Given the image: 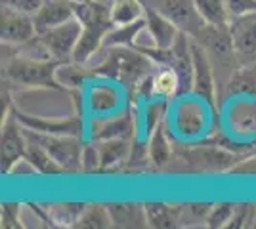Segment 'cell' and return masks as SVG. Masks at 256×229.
Returning <instances> with one entry per match:
<instances>
[{
    "label": "cell",
    "mask_w": 256,
    "mask_h": 229,
    "mask_svg": "<svg viewBox=\"0 0 256 229\" xmlns=\"http://www.w3.org/2000/svg\"><path fill=\"white\" fill-rule=\"evenodd\" d=\"M75 17L82 25V33L73 52V61L86 65L104 48L106 36L115 27L111 19V6L100 0L75 2Z\"/></svg>",
    "instance_id": "cell-1"
},
{
    "label": "cell",
    "mask_w": 256,
    "mask_h": 229,
    "mask_svg": "<svg viewBox=\"0 0 256 229\" xmlns=\"http://www.w3.org/2000/svg\"><path fill=\"white\" fill-rule=\"evenodd\" d=\"M155 61L150 55L140 52L138 48H128V46H117V48H107L106 57L98 63L92 71V76H106L111 80H117L128 88L130 94L136 92V88L153 75Z\"/></svg>",
    "instance_id": "cell-2"
},
{
    "label": "cell",
    "mask_w": 256,
    "mask_h": 229,
    "mask_svg": "<svg viewBox=\"0 0 256 229\" xmlns=\"http://www.w3.org/2000/svg\"><path fill=\"white\" fill-rule=\"evenodd\" d=\"M60 61L52 57H12L4 67V78L23 88H44V90H65L58 80Z\"/></svg>",
    "instance_id": "cell-3"
},
{
    "label": "cell",
    "mask_w": 256,
    "mask_h": 229,
    "mask_svg": "<svg viewBox=\"0 0 256 229\" xmlns=\"http://www.w3.org/2000/svg\"><path fill=\"white\" fill-rule=\"evenodd\" d=\"M27 136L42 143L46 151L54 157V161L60 164V168L67 174L80 172V157L84 143L80 142L78 136H54V134H40L25 128Z\"/></svg>",
    "instance_id": "cell-4"
},
{
    "label": "cell",
    "mask_w": 256,
    "mask_h": 229,
    "mask_svg": "<svg viewBox=\"0 0 256 229\" xmlns=\"http://www.w3.org/2000/svg\"><path fill=\"white\" fill-rule=\"evenodd\" d=\"M27 142L29 140L25 134V126L12 107L6 113V120L2 122V134H0V155H2L4 174H12V170L23 161L27 151Z\"/></svg>",
    "instance_id": "cell-5"
},
{
    "label": "cell",
    "mask_w": 256,
    "mask_h": 229,
    "mask_svg": "<svg viewBox=\"0 0 256 229\" xmlns=\"http://www.w3.org/2000/svg\"><path fill=\"white\" fill-rule=\"evenodd\" d=\"M80 33H82V25L76 17H73L58 27L38 33V38L48 50V54L52 55V59L60 63H69L73 61V52L80 38Z\"/></svg>",
    "instance_id": "cell-6"
},
{
    "label": "cell",
    "mask_w": 256,
    "mask_h": 229,
    "mask_svg": "<svg viewBox=\"0 0 256 229\" xmlns=\"http://www.w3.org/2000/svg\"><path fill=\"white\" fill-rule=\"evenodd\" d=\"M192 57H193V88L195 96L208 103L210 107H216V96H218V84L214 76V65L204 46L197 40H192Z\"/></svg>",
    "instance_id": "cell-7"
},
{
    "label": "cell",
    "mask_w": 256,
    "mask_h": 229,
    "mask_svg": "<svg viewBox=\"0 0 256 229\" xmlns=\"http://www.w3.org/2000/svg\"><path fill=\"white\" fill-rule=\"evenodd\" d=\"M153 8L164 13L182 33L190 34L193 40H197L204 31V27L208 25L199 13L193 0H159L157 6Z\"/></svg>",
    "instance_id": "cell-8"
},
{
    "label": "cell",
    "mask_w": 256,
    "mask_h": 229,
    "mask_svg": "<svg viewBox=\"0 0 256 229\" xmlns=\"http://www.w3.org/2000/svg\"><path fill=\"white\" fill-rule=\"evenodd\" d=\"M18 119L22 120V124L25 128H29L32 132H40V134H54V136H82V117L78 113L67 115L62 119H46V117H38V115H31L20 111L18 107H14Z\"/></svg>",
    "instance_id": "cell-9"
},
{
    "label": "cell",
    "mask_w": 256,
    "mask_h": 229,
    "mask_svg": "<svg viewBox=\"0 0 256 229\" xmlns=\"http://www.w3.org/2000/svg\"><path fill=\"white\" fill-rule=\"evenodd\" d=\"M234 54L239 65L256 63V13H246L230 21Z\"/></svg>",
    "instance_id": "cell-10"
},
{
    "label": "cell",
    "mask_w": 256,
    "mask_h": 229,
    "mask_svg": "<svg viewBox=\"0 0 256 229\" xmlns=\"http://www.w3.org/2000/svg\"><path fill=\"white\" fill-rule=\"evenodd\" d=\"M34 19L29 13L2 6L0 11V38L8 46H23L36 36Z\"/></svg>",
    "instance_id": "cell-11"
},
{
    "label": "cell",
    "mask_w": 256,
    "mask_h": 229,
    "mask_svg": "<svg viewBox=\"0 0 256 229\" xmlns=\"http://www.w3.org/2000/svg\"><path fill=\"white\" fill-rule=\"evenodd\" d=\"M144 17H146V31L151 36V44L157 48H170L182 33L164 13H160L157 8L146 2H144Z\"/></svg>",
    "instance_id": "cell-12"
},
{
    "label": "cell",
    "mask_w": 256,
    "mask_h": 229,
    "mask_svg": "<svg viewBox=\"0 0 256 229\" xmlns=\"http://www.w3.org/2000/svg\"><path fill=\"white\" fill-rule=\"evenodd\" d=\"M75 17V2L73 0H44L40 10L32 15L36 33H44L52 27Z\"/></svg>",
    "instance_id": "cell-13"
},
{
    "label": "cell",
    "mask_w": 256,
    "mask_h": 229,
    "mask_svg": "<svg viewBox=\"0 0 256 229\" xmlns=\"http://www.w3.org/2000/svg\"><path fill=\"white\" fill-rule=\"evenodd\" d=\"M184 157L190 163L197 164L199 168H203V170H218V172L228 170L237 161V155L226 151L224 147H218V145L197 147V149H192V151H186Z\"/></svg>",
    "instance_id": "cell-14"
},
{
    "label": "cell",
    "mask_w": 256,
    "mask_h": 229,
    "mask_svg": "<svg viewBox=\"0 0 256 229\" xmlns=\"http://www.w3.org/2000/svg\"><path fill=\"white\" fill-rule=\"evenodd\" d=\"M134 134H136V119L128 111L124 115L102 120L98 126H94L92 140L94 142H104V140H132Z\"/></svg>",
    "instance_id": "cell-15"
},
{
    "label": "cell",
    "mask_w": 256,
    "mask_h": 229,
    "mask_svg": "<svg viewBox=\"0 0 256 229\" xmlns=\"http://www.w3.org/2000/svg\"><path fill=\"white\" fill-rule=\"evenodd\" d=\"M218 96L222 98H256V63L248 65H239L235 69L232 76L228 78L222 90L218 92Z\"/></svg>",
    "instance_id": "cell-16"
},
{
    "label": "cell",
    "mask_w": 256,
    "mask_h": 229,
    "mask_svg": "<svg viewBox=\"0 0 256 229\" xmlns=\"http://www.w3.org/2000/svg\"><path fill=\"white\" fill-rule=\"evenodd\" d=\"M113 220V228H128L140 229L148 226V216H146V205L140 203H111L107 205Z\"/></svg>",
    "instance_id": "cell-17"
},
{
    "label": "cell",
    "mask_w": 256,
    "mask_h": 229,
    "mask_svg": "<svg viewBox=\"0 0 256 229\" xmlns=\"http://www.w3.org/2000/svg\"><path fill=\"white\" fill-rule=\"evenodd\" d=\"M27 134V132H25ZM27 151H25V161L31 164L32 170L36 174H42V176H56V174H62L64 170L60 168V164L54 161V157L50 153L46 151L42 143H38L36 140H32L27 136Z\"/></svg>",
    "instance_id": "cell-18"
},
{
    "label": "cell",
    "mask_w": 256,
    "mask_h": 229,
    "mask_svg": "<svg viewBox=\"0 0 256 229\" xmlns=\"http://www.w3.org/2000/svg\"><path fill=\"white\" fill-rule=\"evenodd\" d=\"M159 71L151 75V92L153 98L172 99L180 96V76L172 67L157 65Z\"/></svg>",
    "instance_id": "cell-19"
},
{
    "label": "cell",
    "mask_w": 256,
    "mask_h": 229,
    "mask_svg": "<svg viewBox=\"0 0 256 229\" xmlns=\"http://www.w3.org/2000/svg\"><path fill=\"white\" fill-rule=\"evenodd\" d=\"M132 140H104V142H96L98 149H100V157H102V170H109L115 168L118 164L126 163L132 153Z\"/></svg>",
    "instance_id": "cell-20"
},
{
    "label": "cell",
    "mask_w": 256,
    "mask_h": 229,
    "mask_svg": "<svg viewBox=\"0 0 256 229\" xmlns=\"http://www.w3.org/2000/svg\"><path fill=\"white\" fill-rule=\"evenodd\" d=\"M146 31V17L128 25H115L106 36L104 48H117V46H128L134 48L140 40V34Z\"/></svg>",
    "instance_id": "cell-21"
},
{
    "label": "cell",
    "mask_w": 256,
    "mask_h": 229,
    "mask_svg": "<svg viewBox=\"0 0 256 229\" xmlns=\"http://www.w3.org/2000/svg\"><path fill=\"white\" fill-rule=\"evenodd\" d=\"M230 122L239 134H256V98H246L235 103Z\"/></svg>",
    "instance_id": "cell-22"
},
{
    "label": "cell",
    "mask_w": 256,
    "mask_h": 229,
    "mask_svg": "<svg viewBox=\"0 0 256 229\" xmlns=\"http://www.w3.org/2000/svg\"><path fill=\"white\" fill-rule=\"evenodd\" d=\"M148 226L157 229L176 228V222L180 218V207H172L166 203H144Z\"/></svg>",
    "instance_id": "cell-23"
},
{
    "label": "cell",
    "mask_w": 256,
    "mask_h": 229,
    "mask_svg": "<svg viewBox=\"0 0 256 229\" xmlns=\"http://www.w3.org/2000/svg\"><path fill=\"white\" fill-rule=\"evenodd\" d=\"M148 147H150V163L155 168H164L172 161V147L170 143H168V140H166L162 122H160L159 126L153 130V134L150 136Z\"/></svg>",
    "instance_id": "cell-24"
},
{
    "label": "cell",
    "mask_w": 256,
    "mask_h": 229,
    "mask_svg": "<svg viewBox=\"0 0 256 229\" xmlns=\"http://www.w3.org/2000/svg\"><path fill=\"white\" fill-rule=\"evenodd\" d=\"M199 13L208 25L214 27H230V13L226 8V0H193Z\"/></svg>",
    "instance_id": "cell-25"
},
{
    "label": "cell",
    "mask_w": 256,
    "mask_h": 229,
    "mask_svg": "<svg viewBox=\"0 0 256 229\" xmlns=\"http://www.w3.org/2000/svg\"><path fill=\"white\" fill-rule=\"evenodd\" d=\"M144 17L142 0H113L111 2V19L115 25H128Z\"/></svg>",
    "instance_id": "cell-26"
},
{
    "label": "cell",
    "mask_w": 256,
    "mask_h": 229,
    "mask_svg": "<svg viewBox=\"0 0 256 229\" xmlns=\"http://www.w3.org/2000/svg\"><path fill=\"white\" fill-rule=\"evenodd\" d=\"M75 228L82 229H106L113 228V220L107 205H88L82 212V216L78 218Z\"/></svg>",
    "instance_id": "cell-27"
},
{
    "label": "cell",
    "mask_w": 256,
    "mask_h": 229,
    "mask_svg": "<svg viewBox=\"0 0 256 229\" xmlns=\"http://www.w3.org/2000/svg\"><path fill=\"white\" fill-rule=\"evenodd\" d=\"M88 205L84 203H67V205H56L50 212L48 208V218L50 222H56L58 226H73L75 228L78 218L82 216L84 208Z\"/></svg>",
    "instance_id": "cell-28"
},
{
    "label": "cell",
    "mask_w": 256,
    "mask_h": 229,
    "mask_svg": "<svg viewBox=\"0 0 256 229\" xmlns=\"http://www.w3.org/2000/svg\"><path fill=\"white\" fill-rule=\"evenodd\" d=\"M166 101L168 99H160V98H151V101L144 107V128L146 134L151 136L153 130L157 128L162 120V115L166 111Z\"/></svg>",
    "instance_id": "cell-29"
},
{
    "label": "cell",
    "mask_w": 256,
    "mask_h": 229,
    "mask_svg": "<svg viewBox=\"0 0 256 229\" xmlns=\"http://www.w3.org/2000/svg\"><path fill=\"white\" fill-rule=\"evenodd\" d=\"M235 210L237 207L232 203H218L212 205L210 212L206 214V226L208 228H228L232 224V220L235 216Z\"/></svg>",
    "instance_id": "cell-30"
},
{
    "label": "cell",
    "mask_w": 256,
    "mask_h": 229,
    "mask_svg": "<svg viewBox=\"0 0 256 229\" xmlns=\"http://www.w3.org/2000/svg\"><path fill=\"white\" fill-rule=\"evenodd\" d=\"M90 105L96 113H109L117 105V94L113 92V88L109 86H98L92 90V99Z\"/></svg>",
    "instance_id": "cell-31"
},
{
    "label": "cell",
    "mask_w": 256,
    "mask_h": 229,
    "mask_svg": "<svg viewBox=\"0 0 256 229\" xmlns=\"http://www.w3.org/2000/svg\"><path fill=\"white\" fill-rule=\"evenodd\" d=\"M102 170V157L98 143H84L82 147V157H80V172L90 174V172H100Z\"/></svg>",
    "instance_id": "cell-32"
},
{
    "label": "cell",
    "mask_w": 256,
    "mask_h": 229,
    "mask_svg": "<svg viewBox=\"0 0 256 229\" xmlns=\"http://www.w3.org/2000/svg\"><path fill=\"white\" fill-rule=\"evenodd\" d=\"M230 17H241L246 13H256V0H226Z\"/></svg>",
    "instance_id": "cell-33"
},
{
    "label": "cell",
    "mask_w": 256,
    "mask_h": 229,
    "mask_svg": "<svg viewBox=\"0 0 256 229\" xmlns=\"http://www.w3.org/2000/svg\"><path fill=\"white\" fill-rule=\"evenodd\" d=\"M0 2L6 8L23 11V13H29V15H34L44 4V0H0Z\"/></svg>",
    "instance_id": "cell-34"
},
{
    "label": "cell",
    "mask_w": 256,
    "mask_h": 229,
    "mask_svg": "<svg viewBox=\"0 0 256 229\" xmlns=\"http://www.w3.org/2000/svg\"><path fill=\"white\" fill-rule=\"evenodd\" d=\"M2 226L4 228H22L20 222V205H2Z\"/></svg>",
    "instance_id": "cell-35"
},
{
    "label": "cell",
    "mask_w": 256,
    "mask_h": 229,
    "mask_svg": "<svg viewBox=\"0 0 256 229\" xmlns=\"http://www.w3.org/2000/svg\"><path fill=\"white\" fill-rule=\"evenodd\" d=\"M73 2H82V0H73Z\"/></svg>",
    "instance_id": "cell-36"
}]
</instances>
